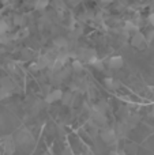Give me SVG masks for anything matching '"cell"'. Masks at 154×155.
<instances>
[{"label": "cell", "instance_id": "cell-4", "mask_svg": "<svg viewBox=\"0 0 154 155\" xmlns=\"http://www.w3.org/2000/svg\"><path fill=\"white\" fill-rule=\"evenodd\" d=\"M63 95H64V93H63L60 88H56V90L51 91V93L45 97V102L46 104H53V102H56V101H62Z\"/></svg>", "mask_w": 154, "mask_h": 155}, {"label": "cell", "instance_id": "cell-6", "mask_svg": "<svg viewBox=\"0 0 154 155\" xmlns=\"http://www.w3.org/2000/svg\"><path fill=\"white\" fill-rule=\"evenodd\" d=\"M123 64H124V61H123L122 56H112L108 60V67L112 68V70H119V68L123 67Z\"/></svg>", "mask_w": 154, "mask_h": 155}, {"label": "cell", "instance_id": "cell-13", "mask_svg": "<svg viewBox=\"0 0 154 155\" xmlns=\"http://www.w3.org/2000/svg\"><path fill=\"white\" fill-rule=\"evenodd\" d=\"M49 5V2L48 0H38V2L34 3V8L35 10H44L45 7Z\"/></svg>", "mask_w": 154, "mask_h": 155}, {"label": "cell", "instance_id": "cell-19", "mask_svg": "<svg viewBox=\"0 0 154 155\" xmlns=\"http://www.w3.org/2000/svg\"><path fill=\"white\" fill-rule=\"evenodd\" d=\"M93 65H94V68H97V70H100V71H104V64H102V61H100V60H95L94 63H93Z\"/></svg>", "mask_w": 154, "mask_h": 155}, {"label": "cell", "instance_id": "cell-1", "mask_svg": "<svg viewBox=\"0 0 154 155\" xmlns=\"http://www.w3.org/2000/svg\"><path fill=\"white\" fill-rule=\"evenodd\" d=\"M146 37H145V34H142L141 31L135 33V34L131 37V45L134 46V48L139 49V51H142V49L146 48Z\"/></svg>", "mask_w": 154, "mask_h": 155}, {"label": "cell", "instance_id": "cell-17", "mask_svg": "<svg viewBox=\"0 0 154 155\" xmlns=\"http://www.w3.org/2000/svg\"><path fill=\"white\" fill-rule=\"evenodd\" d=\"M10 95H11V91L0 87V99H4V98H7V97H10Z\"/></svg>", "mask_w": 154, "mask_h": 155}, {"label": "cell", "instance_id": "cell-11", "mask_svg": "<svg viewBox=\"0 0 154 155\" xmlns=\"http://www.w3.org/2000/svg\"><path fill=\"white\" fill-rule=\"evenodd\" d=\"M46 65L44 64L42 61H40V60H38V61H34V63H32V64L29 65V68L32 71H40V70H42V68H45Z\"/></svg>", "mask_w": 154, "mask_h": 155}, {"label": "cell", "instance_id": "cell-12", "mask_svg": "<svg viewBox=\"0 0 154 155\" xmlns=\"http://www.w3.org/2000/svg\"><path fill=\"white\" fill-rule=\"evenodd\" d=\"M136 150H138V146L135 143H131V144H127L124 147V153L126 154H135Z\"/></svg>", "mask_w": 154, "mask_h": 155}, {"label": "cell", "instance_id": "cell-8", "mask_svg": "<svg viewBox=\"0 0 154 155\" xmlns=\"http://www.w3.org/2000/svg\"><path fill=\"white\" fill-rule=\"evenodd\" d=\"M53 45L59 49H63V48H67L68 46V41L65 40L64 37H56L53 40Z\"/></svg>", "mask_w": 154, "mask_h": 155}, {"label": "cell", "instance_id": "cell-3", "mask_svg": "<svg viewBox=\"0 0 154 155\" xmlns=\"http://www.w3.org/2000/svg\"><path fill=\"white\" fill-rule=\"evenodd\" d=\"M3 148H4L5 155H14L15 148H16V143L12 136H5V142H4V144H3Z\"/></svg>", "mask_w": 154, "mask_h": 155}, {"label": "cell", "instance_id": "cell-16", "mask_svg": "<svg viewBox=\"0 0 154 155\" xmlns=\"http://www.w3.org/2000/svg\"><path fill=\"white\" fill-rule=\"evenodd\" d=\"M7 30H8L7 22L0 21V34H5V33H7Z\"/></svg>", "mask_w": 154, "mask_h": 155}, {"label": "cell", "instance_id": "cell-10", "mask_svg": "<svg viewBox=\"0 0 154 155\" xmlns=\"http://www.w3.org/2000/svg\"><path fill=\"white\" fill-rule=\"evenodd\" d=\"M71 68H72L74 72H82L83 71V64H82L81 60H74L71 63Z\"/></svg>", "mask_w": 154, "mask_h": 155}, {"label": "cell", "instance_id": "cell-7", "mask_svg": "<svg viewBox=\"0 0 154 155\" xmlns=\"http://www.w3.org/2000/svg\"><path fill=\"white\" fill-rule=\"evenodd\" d=\"M14 140H15V143H18V144H29L32 137H30V135L27 134L26 131H21Z\"/></svg>", "mask_w": 154, "mask_h": 155}, {"label": "cell", "instance_id": "cell-5", "mask_svg": "<svg viewBox=\"0 0 154 155\" xmlns=\"http://www.w3.org/2000/svg\"><path fill=\"white\" fill-rule=\"evenodd\" d=\"M90 121L94 123V125L97 127H102L106 124V117L102 113H97V112H92V117H90Z\"/></svg>", "mask_w": 154, "mask_h": 155}, {"label": "cell", "instance_id": "cell-20", "mask_svg": "<svg viewBox=\"0 0 154 155\" xmlns=\"http://www.w3.org/2000/svg\"><path fill=\"white\" fill-rule=\"evenodd\" d=\"M149 21H150V23H152L153 25V26H154V12L152 14V15H150L149 16Z\"/></svg>", "mask_w": 154, "mask_h": 155}, {"label": "cell", "instance_id": "cell-14", "mask_svg": "<svg viewBox=\"0 0 154 155\" xmlns=\"http://www.w3.org/2000/svg\"><path fill=\"white\" fill-rule=\"evenodd\" d=\"M72 101V94H71V91H67V93H64V95H63V99L62 102L64 105H70V102Z\"/></svg>", "mask_w": 154, "mask_h": 155}, {"label": "cell", "instance_id": "cell-15", "mask_svg": "<svg viewBox=\"0 0 154 155\" xmlns=\"http://www.w3.org/2000/svg\"><path fill=\"white\" fill-rule=\"evenodd\" d=\"M14 23L18 26H23L25 25V18L22 15H14Z\"/></svg>", "mask_w": 154, "mask_h": 155}, {"label": "cell", "instance_id": "cell-9", "mask_svg": "<svg viewBox=\"0 0 154 155\" xmlns=\"http://www.w3.org/2000/svg\"><path fill=\"white\" fill-rule=\"evenodd\" d=\"M104 83H105V86H106L108 88H119V86H120V82H119V80L113 79V78H105Z\"/></svg>", "mask_w": 154, "mask_h": 155}, {"label": "cell", "instance_id": "cell-18", "mask_svg": "<svg viewBox=\"0 0 154 155\" xmlns=\"http://www.w3.org/2000/svg\"><path fill=\"white\" fill-rule=\"evenodd\" d=\"M145 37H146V42L150 44L154 40V30H149V31L145 34Z\"/></svg>", "mask_w": 154, "mask_h": 155}, {"label": "cell", "instance_id": "cell-2", "mask_svg": "<svg viewBox=\"0 0 154 155\" xmlns=\"http://www.w3.org/2000/svg\"><path fill=\"white\" fill-rule=\"evenodd\" d=\"M101 139H102L104 143H106V144H112V143L116 142L117 139V135H116V131H115L113 128H105L101 131L100 134Z\"/></svg>", "mask_w": 154, "mask_h": 155}]
</instances>
